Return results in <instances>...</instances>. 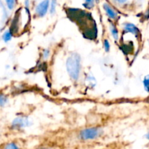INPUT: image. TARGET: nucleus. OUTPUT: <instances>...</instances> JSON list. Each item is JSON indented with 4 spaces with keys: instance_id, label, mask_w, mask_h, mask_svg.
Masks as SVG:
<instances>
[{
    "instance_id": "obj_1",
    "label": "nucleus",
    "mask_w": 149,
    "mask_h": 149,
    "mask_svg": "<svg viewBox=\"0 0 149 149\" xmlns=\"http://www.w3.org/2000/svg\"><path fill=\"white\" fill-rule=\"evenodd\" d=\"M66 69L71 79L77 81L81 72V57L77 52H72L66 60Z\"/></svg>"
},
{
    "instance_id": "obj_2",
    "label": "nucleus",
    "mask_w": 149,
    "mask_h": 149,
    "mask_svg": "<svg viewBox=\"0 0 149 149\" xmlns=\"http://www.w3.org/2000/svg\"><path fill=\"white\" fill-rule=\"evenodd\" d=\"M103 130L102 128L97 127L85 128L81 130L79 133V138L82 141H95L103 135Z\"/></svg>"
},
{
    "instance_id": "obj_3",
    "label": "nucleus",
    "mask_w": 149,
    "mask_h": 149,
    "mask_svg": "<svg viewBox=\"0 0 149 149\" xmlns=\"http://www.w3.org/2000/svg\"><path fill=\"white\" fill-rule=\"evenodd\" d=\"M31 125V122L29 119L26 117H17L12 122V129L18 130L23 129V128L27 127Z\"/></svg>"
},
{
    "instance_id": "obj_4",
    "label": "nucleus",
    "mask_w": 149,
    "mask_h": 149,
    "mask_svg": "<svg viewBox=\"0 0 149 149\" xmlns=\"http://www.w3.org/2000/svg\"><path fill=\"white\" fill-rule=\"evenodd\" d=\"M49 6H50L49 0H43L36 5V9H35V13L39 17H44L49 10Z\"/></svg>"
},
{
    "instance_id": "obj_5",
    "label": "nucleus",
    "mask_w": 149,
    "mask_h": 149,
    "mask_svg": "<svg viewBox=\"0 0 149 149\" xmlns=\"http://www.w3.org/2000/svg\"><path fill=\"white\" fill-rule=\"evenodd\" d=\"M123 29L126 33H132L135 36L140 35V30L135 25L130 23H125L123 26Z\"/></svg>"
},
{
    "instance_id": "obj_6",
    "label": "nucleus",
    "mask_w": 149,
    "mask_h": 149,
    "mask_svg": "<svg viewBox=\"0 0 149 149\" xmlns=\"http://www.w3.org/2000/svg\"><path fill=\"white\" fill-rule=\"evenodd\" d=\"M103 10H105L106 15L109 16V18L116 19V17H117V16H118L117 13L115 11L114 9H113V7L110 5V4L106 2L103 4Z\"/></svg>"
},
{
    "instance_id": "obj_7",
    "label": "nucleus",
    "mask_w": 149,
    "mask_h": 149,
    "mask_svg": "<svg viewBox=\"0 0 149 149\" xmlns=\"http://www.w3.org/2000/svg\"><path fill=\"white\" fill-rule=\"evenodd\" d=\"M110 31L115 40H118L119 39V32H118V30L116 28V26L112 23H110Z\"/></svg>"
},
{
    "instance_id": "obj_8",
    "label": "nucleus",
    "mask_w": 149,
    "mask_h": 149,
    "mask_svg": "<svg viewBox=\"0 0 149 149\" xmlns=\"http://www.w3.org/2000/svg\"><path fill=\"white\" fill-rule=\"evenodd\" d=\"M5 4L9 10H13L15 7L17 0H4Z\"/></svg>"
},
{
    "instance_id": "obj_9",
    "label": "nucleus",
    "mask_w": 149,
    "mask_h": 149,
    "mask_svg": "<svg viewBox=\"0 0 149 149\" xmlns=\"http://www.w3.org/2000/svg\"><path fill=\"white\" fill-rule=\"evenodd\" d=\"M2 149H21L20 146L17 145L16 143L15 142H10L6 143L5 145L3 146Z\"/></svg>"
},
{
    "instance_id": "obj_10",
    "label": "nucleus",
    "mask_w": 149,
    "mask_h": 149,
    "mask_svg": "<svg viewBox=\"0 0 149 149\" xmlns=\"http://www.w3.org/2000/svg\"><path fill=\"white\" fill-rule=\"evenodd\" d=\"M95 2V0H84L83 5L85 8L90 10V9L94 7Z\"/></svg>"
},
{
    "instance_id": "obj_11",
    "label": "nucleus",
    "mask_w": 149,
    "mask_h": 149,
    "mask_svg": "<svg viewBox=\"0 0 149 149\" xmlns=\"http://www.w3.org/2000/svg\"><path fill=\"white\" fill-rule=\"evenodd\" d=\"M12 33L10 31H6L2 35V39L4 42H8L9 41L11 40L12 39Z\"/></svg>"
},
{
    "instance_id": "obj_12",
    "label": "nucleus",
    "mask_w": 149,
    "mask_h": 149,
    "mask_svg": "<svg viewBox=\"0 0 149 149\" xmlns=\"http://www.w3.org/2000/svg\"><path fill=\"white\" fill-rule=\"evenodd\" d=\"M57 1L56 0H51L50 6H49V12L51 15H54L56 12Z\"/></svg>"
},
{
    "instance_id": "obj_13",
    "label": "nucleus",
    "mask_w": 149,
    "mask_h": 149,
    "mask_svg": "<svg viewBox=\"0 0 149 149\" xmlns=\"http://www.w3.org/2000/svg\"><path fill=\"white\" fill-rule=\"evenodd\" d=\"M143 83L144 89H145L147 93H149V74L146 76L143 79Z\"/></svg>"
},
{
    "instance_id": "obj_14",
    "label": "nucleus",
    "mask_w": 149,
    "mask_h": 149,
    "mask_svg": "<svg viewBox=\"0 0 149 149\" xmlns=\"http://www.w3.org/2000/svg\"><path fill=\"white\" fill-rule=\"evenodd\" d=\"M103 47H104V49L106 52H109L111 46H110V43H109V42L107 40V39H105V40L103 41Z\"/></svg>"
},
{
    "instance_id": "obj_15",
    "label": "nucleus",
    "mask_w": 149,
    "mask_h": 149,
    "mask_svg": "<svg viewBox=\"0 0 149 149\" xmlns=\"http://www.w3.org/2000/svg\"><path fill=\"white\" fill-rule=\"evenodd\" d=\"M6 103H7V98H6L5 96L1 95V97H0V105H1V106H3Z\"/></svg>"
},
{
    "instance_id": "obj_16",
    "label": "nucleus",
    "mask_w": 149,
    "mask_h": 149,
    "mask_svg": "<svg viewBox=\"0 0 149 149\" xmlns=\"http://www.w3.org/2000/svg\"><path fill=\"white\" fill-rule=\"evenodd\" d=\"M49 54H50V52H49V49H45L43 51V58L45 59H47L49 56Z\"/></svg>"
},
{
    "instance_id": "obj_17",
    "label": "nucleus",
    "mask_w": 149,
    "mask_h": 149,
    "mask_svg": "<svg viewBox=\"0 0 149 149\" xmlns=\"http://www.w3.org/2000/svg\"><path fill=\"white\" fill-rule=\"evenodd\" d=\"M113 1H115L116 2H117L118 4H125V3H126L128 0H113Z\"/></svg>"
},
{
    "instance_id": "obj_18",
    "label": "nucleus",
    "mask_w": 149,
    "mask_h": 149,
    "mask_svg": "<svg viewBox=\"0 0 149 149\" xmlns=\"http://www.w3.org/2000/svg\"><path fill=\"white\" fill-rule=\"evenodd\" d=\"M29 0H25V6H26V8L29 7Z\"/></svg>"
},
{
    "instance_id": "obj_19",
    "label": "nucleus",
    "mask_w": 149,
    "mask_h": 149,
    "mask_svg": "<svg viewBox=\"0 0 149 149\" xmlns=\"http://www.w3.org/2000/svg\"><path fill=\"white\" fill-rule=\"evenodd\" d=\"M36 149H53V148H49V147H39V148H36Z\"/></svg>"
},
{
    "instance_id": "obj_20",
    "label": "nucleus",
    "mask_w": 149,
    "mask_h": 149,
    "mask_svg": "<svg viewBox=\"0 0 149 149\" xmlns=\"http://www.w3.org/2000/svg\"><path fill=\"white\" fill-rule=\"evenodd\" d=\"M145 137H146V138L147 140H148V141H149V130L148 131V132H147V133L146 134Z\"/></svg>"
}]
</instances>
